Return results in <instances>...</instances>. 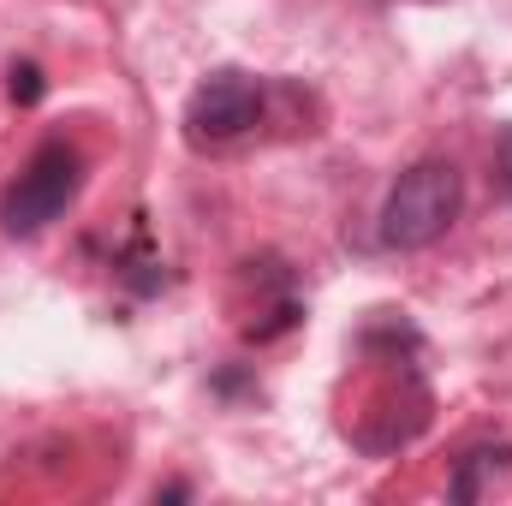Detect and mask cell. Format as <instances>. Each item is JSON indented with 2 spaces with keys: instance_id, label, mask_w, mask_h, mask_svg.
<instances>
[{
  "instance_id": "8992f818",
  "label": "cell",
  "mask_w": 512,
  "mask_h": 506,
  "mask_svg": "<svg viewBox=\"0 0 512 506\" xmlns=\"http://www.w3.org/2000/svg\"><path fill=\"white\" fill-rule=\"evenodd\" d=\"M495 185H501V197H512V126L495 137Z\"/></svg>"
},
{
  "instance_id": "6da1fadb",
  "label": "cell",
  "mask_w": 512,
  "mask_h": 506,
  "mask_svg": "<svg viewBox=\"0 0 512 506\" xmlns=\"http://www.w3.org/2000/svg\"><path fill=\"white\" fill-rule=\"evenodd\" d=\"M465 209V179L453 161H417L393 179L382 203V245L387 251H423L435 245Z\"/></svg>"
},
{
  "instance_id": "3957f363",
  "label": "cell",
  "mask_w": 512,
  "mask_h": 506,
  "mask_svg": "<svg viewBox=\"0 0 512 506\" xmlns=\"http://www.w3.org/2000/svg\"><path fill=\"white\" fill-rule=\"evenodd\" d=\"M256 114H262V84H256L251 72L221 66V72H209L191 90L185 131H191V143H233V137H245L256 126Z\"/></svg>"
},
{
  "instance_id": "7a4b0ae2",
  "label": "cell",
  "mask_w": 512,
  "mask_h": 506,
  "mask_svg": "<svg viewBox=\"0 0 512 506\" xmlns=\"http://www.w3.org/2000/svg\"><path fill=\"white\" fill-rule=\"evenodd\" d=\"M78 185H84V155L72 143H42L24 161V173L0 191V233L6 239H36L42 227H54L72 209Z\"/></svg>"
},
{
  "instance_id": "52a82bcc",
  "label": "cell",
  "mask_w": 512,
  "mask_h": 506,
  "mask_svg": "<svg viewBox=\"0 0 512 506\" xmlns=\"http://www.w3.org/2000/svg\"><path fill=\"white\" fill-rule=\"evenodd\" d=\"M417 6H435V0H417Z\"/></svg>"
},
{
  "instance_id": "277c9868",
  "label": "cell",
  "mask_w": 512,
  "mask_h": 506,
  "mask_svg": "<svg viewBox=\"0 0 512 506\" xmlns=\"http://www.w3.org/2000/svg\"><path fill=\"white\" fill-rule=\"evenodd\" d=\"M512 471V447L501 441V447H471L459 465H453V483H447V495L459 506H471V501H483V489L489 483H501Z\"/></svg>"
},
{
  "instance_id": "5b68a950",
  "label": "cell",
  "mask_w": 512,
  "mask_h": 506,
  "mask_svg": "<svg viewBox=\"0 0 512 506\" xmlns=\"http://www.w3.org/2000/svg\"><path fill=\"white\" fill-rule=\"evenodd\" d=\"M6 78H12V102H24V108H30V102H42V72H36L30 60H12V72H6Z\"/></svg>"
}]
</instances>
